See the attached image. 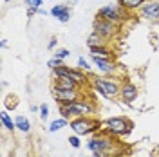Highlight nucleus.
<instances>
[{"label":"nucleus","instance_id":"obj_1","mask_svg":"<svg viewBox=\"0 0 159 157\" xmlns=\"http://www.w3.org/2000/svg\"><path fill=\"white\" fill-rule=\"evenodd\" d=\"M60 108V114L61 118L70 121V119H76V118H90L94 112H96V105L90 101V99H78L70 105H58Z\"/></svg>","mask_w":159,"mask_h":157},{"label":"nucleus","instance_id":"obj_2","mask_svg":"<svg viewBox=\"0 0 159 157\" xmlns=\"http://www.w3.org/2000/svg\"><path fill=\"white\" fill-rule=\"evenodd\" d=\"M92 87L96 88V92H99L103 98H119V92H121V85L123 81L114 76H92L90 78Z\"/></svg>","mask_w":159,"mask_h":157},{"label":"nucleus","instance_id":"obj_3","mask_svg":"<svg viewBox=\"0 0 159 157\" xmlns=\"http://www.w3.org/2000/svg\"><path fill=\"white\" fill-rule=\"evenodd\" d=\"M103 132L112 137H125L132 132V121L125 116H112L103 121Z\"/></svg>","mask_w":159,"mask_h":157},{"label":"nucleus","instance_id":"obj_4","mask_svg":"<svg viewBox=\"0 0 159 157\" xmlns=\"http://www.w3.org/2000/svg\"><path fill=\"white\" fill-rule=\"evenodd\" d=\"M103 128V121L99 119H94L92 116L90 118H76L70 119V130L76 134V136H92Z\"/></svg>","mask_w":159,"mask_h":157},{"label":"nucleus","instance_id":"obj_5","mask_svg":"<svg viewBox=\"0 0 159 157\" xmlns=\"http://www.w3.org/2000/svg\"><path fill=\"white\" fill-rule=\"evenodd\" d=\"M96 16L105 18V20H109V22H114V24L121 25V24L130 16V13L127 9H123L121 6H118V4H107V6L99 7Z\"/></svg>","mask_w":159,"mask_h":157},{"label":"nucleus","instance_id":"obj_6","mask_svg":"<svg viewBox=\"0 0 159 157\" xmlns=\"http://www.w3.org/2000/svg\"><path fill=\"white\" fill-rule=\"evenodd\" d=\"M51 74H52V78H70V79H74L80 87H83V85L89 83V74H87L85 70L78 69V67H76V69H70L67 65H61L58 69L51 70Z\"/></svg>","mask_w":159,"mask_h":157},{"label":"nucleus","instance_id":"obj_7","mask_svg":"<svg viewBox=\"0 0 159 157\" xmlns=\"http://www.w3.org/2000/svg\"><path fill=\"white\" fill-rule=\"evenodd\" d=\"M119 27L121 25L114 24V22H109V20H105V18L96 16L94 24H92V33H98L99 36H103L105 40L110 42V40H114L119 34Z\"/></svg>","mask_w":159,"mask_h":157},{"label":"nucleus","instance_id":"obj_8","mask_svg":"<svg viewBox=\"0 0 159 157\" xmlns=\"http://www.w3.org/2000/svg\"><path fill=\"white\" fill-rule=\"evenodd\" d=\"M87 148H89L92 154H94V152H103V154H109V152H112V150H114V137H112V136H109V134H105V132L96 134L94 137L89 139Z\"/></svg>","mask_w":159,"mask_h":157},{"label":"nucleus","instance_id":"obj_9","mask_svg":"<svg viewBox=\"0 0 159 157\" xmlns=\"http://www.w3.org/2000/svg\"><path fill=\"white\" fill-rule=\"evenodd\" d=\"M54 101L58 105H70L74 101L81 99V88L80 90H58V88H51Z\"/></svg>","mask_w":159,"mask_h":157},{"label":"nucleus","instance_id":"obj_10","mask_svg":"<svg viewBox=\"0 0 159 157\" xmlns=\"http://www.w3.org/2000/svg\"><path fill=\"white\" fill-rule=\"evenodd\" d=\"M139 16L152 22V24H157L159 22V0H147L141 6V9H139Z\"/></svg>","mask_w":159,"mask_h":157},{"label":"nucleus","instance_id":"obj_11","mask_svg":"<svg viewBox=\"0 0 159 157\" xmlns=\"http://www.w3.org/2000/svg\"><path fill=\"white\" fill-rule=\"evenodd\" d=\"M90 60L98 67L99 76H114L118 72V63L114 60H105V58H98V56H90Z\"/></svg>","mask_w":159,"mask_h":157},{"label":"nucleus","instance_id":"obj_12","mask_svg":"<svg viewBox=\"0 0 159 157\" xmlns=\"http://www.w3.org/2000/svg\"><path fill=\"white\" fill-rule=\"evenodd\" d=\"M138 94H139V90H138V87H136L134 83H130V81H123V85H121V92H119V98H121L123 103L132 105V103L138 99Z\"/></svg>","mask_w":159,"mask_h":157},{"label":"nucleus","instance_id":"obj_13","mask_svg":"<svg viewBox=\"0 0 159 157\" xmlns=\"http://www.w3.org/2000/svg\"><path fill=\"white\" fill-rule=\"evenodd\" d=\"M52 88L58 90H80V85L70 78H52Z\"/></svg>","mask_w":159,"mask_h":157},{"label":"nucleus","instance_id":"obj_14","mask_svg":"<svg viewBox=\"0 0 159 157\" xmlns=\"http://www.w3.org/2000/svg\"><path fill=\"white\" fill-rule=\"evenodd\" d=\"M85 45L89 49H98V47H109V40H105L103 36H99L98 33H90L87 40H85Z\"/></svg>","mask_w":159,"mask_h":157},{"label":"nucleus","instance_id":"obj_15","mask_svg":"<svg viewBox=\"0 0 159 157\" xmlns=\"http://www.w3.org/2000/svg\"><path fill=\"white\" fill-rule=\"evenodd\" d=\"M145 2H147V0H118L116 4L121 6L123 9H127L130 13V11H139V9H141V6H143Z\"/></svg>","mask_w":159,"mask_h":157},{"label":"nucleus","instance_id":"obj_16","mask_svg":"<svg viewBox=\"0 0 159 157\" xmlns=\"http://www.w3.org/2000/svg\"><path fill=\"white\" fill-rule=\"evenodd\" d=\"M0 123L4 125V128H6V130H9V132L16 130V123H15V121H13V118L9 116V110H6V108L0 112Z\"/></svg>","mask_w":159,"mask_h":157},{"label":"nucleus","instance_id":"obj_17","mask_svg":"<svg viewBox=\"0 0 159 157\" xmlns=\"http://www.w3.org/2000/svg\"><path fill=\"white\" fill-rule=\"evenodd\" d=\"M90 56H98L105 60H114V51L110 47H98V49H89Z\"/></svg>","mask_w":159,"mask_h":157},{"label":"nucleus","instance_id":"obj_18","mask_svg":"<svg viewBox=\"0 0 159 157\" xmlns=\"http://www.w3.org/2000/svg\"><path fill=\"white\" fill-rule=\"evenodd\" d=\"M15 123H16V130L24 132V134H29V132H31V121L25 118V116L18 114V116L15 118Z\"/></svg>","mask_w":159,"mask_h":157},{"label":"nucleus","instance_id":"obj_19","mask_svg":"<svg viewBox=\"0 0 159 157\" xmlns=\"http://www.w3.org/2000/svg\"><path fill=\"white\" fill-rule=\"evenodd\" d=\"M70 9H69V6H65V4H56L52 9H51V15L54 16V18H61V16H65V15H69Z\"/></svg>","mask_w":159,"mask_h":157},{"label":"nucleus","instance_id":"obj_20","mask_svg":"<svg viewBox=\"0 0 159 157\" xmlns=\"http://www.w3.org/2000/svg\"><path fill=\"white\" fill-rule=\"evenodd\" d=\"M67 125H70V121H67V119H63V118H60V119H54V121H51L49 123V130L51 134L52 132H58V130H61V128H65Z\"/></svg>","mask_w":159,"mask_h":157},{"label":"nucleus","instance_id":"obj_21","mask_svg":"<svg viewBox=\"0 0 159 157\" xmlns=\"http://www.w3.org/2000/svg\"><path fill=\"white\" fill-rule=\"evenodd\" d=\"M16 107H18V98L15 94H9L6 98V110H15Z\"/></svg>","mask_w":159,"mask_h":157},{"label":"nucleus","instance_id":"obj_22","mask_svg":"<svg viewBox=\"0 0 159 157\" xmlns=\"http://www.w3.org/2000/svg\"><path fill=\"white\" fill-rule=\"evenodd\" d=\"M61 65H65L63 63V60H60V58H52L47 60V67H49V70H54V69H58V67H61Z\"/></svg>","mask_w":159,"mask_h":157},{"label":"nucleus","instance_id":"obj_23","mask_svg":"<svg viewBox=\"0 0 159 157\" xmlns=\"http://www.w3.org/2000/svg\"><path fill=\"white\" fill-rule=\"evenodd\" d=\"M78 69L85 70V72L89 74L90 70H92V67H90V63H89V61H87L85 58H83V56H80V58H78Z\"/></svg>","mask_w":159,"mask_h":157},{"label":"nucleus","instance_id":"obj_24","mask_svg":"<svg viewBox=\"0 0 159 157\" xmlns=\"http://www.w3.org/2000/svg\"><path fill=\"white\" fill-rule=\"evenodd\" d=\"M38 114H40V118H42V121H47V118H49V105L47 103H42Z\"/></svg>","mask_w":159,"mask_h":157},{"label":"nucleus","instance_id":"obj_25","mask_svg":"<svg viewBox=\"0 0 159 157\" xmlns=\"http://www.w3.org/2000/svg\"><path fill=\"white\" fill-rule=\"evenodd\" d=\"M43 4V0H25V6L27 7H33V9H40Z\"/></svg>","mask_w":159,"mask_h":157},{"label":"nucleus","instance_id":"obj_26","mask_svg":"<svg viewBox=\"0 0 159 157\" xmlns=\"http://www.w3.org/2000/svg\"><path fill=\"white\" fill-rule=\"evenodd\" d=\"M67 56H70V52H69L67 49H56V51H54V58L65 60Z\"/></svg>","mask_w":159,"mask_h":157},{"label":"nucleus","instance_id":"obj_27","mask_svg":"<svg viewBox=\"0 0 159 157\" xmlns=\"http://www.w3.org/2000/svg\"><path fill=\"white\" fill-rule=\"evenodd\" d=\"M69 145H70L72 148H80V146H81L80 136H76V134H74V136H70V137H69Z\"/></svg>","mask_w":159,"mask_h":157},{"label":"nucleus","instance_id":"obj_28","mask_svg":"<svg viewBox=\"0 0 159 157\" xmlns=\"http://www.w3.org/2000/svg\"><path fill=\"white\" fill-rule=\"evenodd\" d=\"M56 45H58V38H56V36H51L49 42H47V49L54 51V49H56Z\"/></svg>","mask_w":159,"mask_h":157},{"label":"nucleus","instance_id":"obj_29","mask_svg":"<svg viewBox=\"0 0 159 157\" xmlns=\"http://www.w3.org/2000/svg\"><path fill=\"white\" fill-rule=\"evenodd\" d=\"M34 13H38V9H33V7H27V18H33Z\"/></svg>","mask_w":159,"mask_h":157},{"label":"nucleus","instance_id":"obj_30","mask_svg":"<svg viewBox=\"0 0 159 157\" xmlns=\"http://www.w3.org/2000/svg\"><path fill=\"white\" fill-rule=\"evenodd\" d=\"M38 15H42V16H47V15H51V11H45L43 7H40V9H38Z\"/></svg>","mask_w":159,"mask_h":157},{"label":"nucleus","instance_id":"obj_31","mask_svg":"<svg viewBox=\"0 0 159 157\" xmlns=\"http://www.w3.org/2000/svg\"><path fill=\"white\" fill-rule=\"evenodd\" d=\"M0 47H2V49H7V40H6V38L0 40Z\"/></svg>","mask_w":159,"mask_h":157},{"label":"nucleus","instance_id":"obj_32","mask_svg":"<svg viewBox=\"0 0 159 157\" xmlns=\"http://www.w3.org/2000/svg\"><path fill=\"white\" fill-rule=\"evenodd\" d=\"M31 112H40V107H36V105H31Z\"/></svg>","mask_w":159,"mask_h":157},{"label":"nucleus","instance_id":"obj_33","mask_svg":"<svg viewBox=\"0 0 159 157\" xmlns=\"http://www.w3.org/2000/svg\"><path fill=\"white\" fill-rule=\"evenodd\" d=\"M70 2H72V4H76V2H78V0H70Z\"/></svg>","mask_w":159,"mask_h":157},{"label":"nucleus","instance_id":"obj_34","mask_svg":"<svg viewBox=\"0 0 159 157\" xmlns=\"http://www.w3.org/2000/svg\"><path fill=\"white\" fill-rule=\"evenodd\" d=\"M6 2H11V0H6Z\"/></svg>","mask_w":159,"mask_h":157}]
</instances>
